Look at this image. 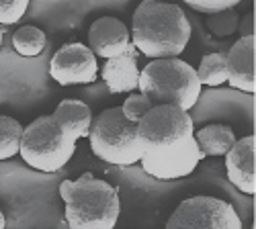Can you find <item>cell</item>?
Here are the masks:
<instances>
[{
  "mask_svg": "<svg viewBox=\"0 0 256 229\" xmlns=\"http://www.w3.org/2000/svg\"><path fill=\"white\" fill-rule=\"evenodd\" d=\"M238 23H240V16H238L236 8H224L218 12H211L205 20V25L211 31V35H216L220 39H226V37L236 33Z\"/></svg>",
  "mask_w": 256,
  "mask_h": 229,
  "instance_id": "obj_19",
  "label": "cell"
},
{
  "mask_svg": "<svg viewBox=\"0 0 256 229\" xmlns=\"http://www.w3.org/2000/svg\"><path fill=\"white\" fill-rule=\"evenodd\" d=\"M195 133L188 111L176 105H154L140 121L136 141L142 154H164L184 145Z\"/></svg>",
  "mask_w": 256,
  "mask_h": 229,
  "instance_id": "obj_6",
  "label": "cell"
},
{
  "mask_svg": "<svg viewBox=\"0 0 256 229\" xmlns=\"http://www.w3.org/2000/svg\"><path fill=\"white\" fill-rule=\"evenodd\" d=\"M166 229H242L236 209L216 197H190L166 221Z\"/></svg>",
  "mask_w": 256,
  "mask_h": 229,
  "instance_id": "obj_7",
  "label": "cell"
},
{
  "mask_svg": "<svg viewBox=\"0 0 256 229\" xmlns=\"http://www.w3.org/2000/svg\"><path fill=\"white\" fill-rule=\"evenodd\" d=\"M109 92H134L138 90L140 68H138V49L104 59V68L100 72Z\"/></svg>",
  "mask_w": 256,
  "mask_h": 229,
  "instance_id": "obj_13",
  "label": "cell"
},
{
  "mask_svg": "<svg viewBox=\"0 0 256 229\" xmlns=\"http://www.w3.org/2000/svg\"><path fill=\"white\" fill-rule=\"evenodd\" d=\"M197 78L201 86L218 88L222 84H228V68H226V53L216 51L201 57V64L197 68Z\"/></svg>",
  "mask_w": 256,
  "mask_h": 229,
  "instance_id": "obj_16",
  "label": "cell"
},
{
  "mask_svg": "<svg viewBox=\"0 0 256 229\" xmlns=\"http://www.w3.org/2000/svg\"><path fill=\"white\" fill-rule=\"evenodd\" d=\"M50 76L60 86L92 84L98 76L96 55L84 43H66L54 53Z\"/></svg>",
  "mask_w": 256,
  "mask_h": 229,
  "instance_id": "obj_8",
  "label": "cell"
},
{
  "mask_svg": "<svg viewBox=\"0 0 256 229\" xmlns=\"http://www.w3.org/2000/svg\"><path fill=\"white\" fill-rule=\"evenodd\" d=\"M238 31L242 37H250L254 35V12H248L240 18V23H238Z\"/></svg>",
  "mask_w": 256,
  "mask_h": 229,
  "instance_id": "obj_23",
  "label": "cell"
},
{
  "mask_svg": "<svg viewBox=\"0 0 256 229\" xmlns=\"http://www.w3.org/2000/svg\"><path fill=\"white\" fill-rule=\"evenodd\" d=\"M60 197L66 205V223L72 229H113L121 213L119 189L90 172L78 180H64Z\"/></svg>",
  "mask_w": 256,
  "mask_h": 229,
  "instance_id": "obj_2",
  "label": "cell"
},
{
  "mask_svg": "<svg viewBox=\"0 0 256 229\" xmlns=\"http://www.w3.org/2000/svg\"><path fill=\"white\" fill-rule=\"evenodd\" d=\"M29 0H0V25H14L25 16Z\"/></svg>",
  "mask_w": 256,
  "mask_h": 229,
  "instance_id": "obj_20",
  "label": "cell"
},
{
  "mask_svg": "<svg viewBox=\"0 0 256 229\" xmlns=\"http://www.w3.org/2000/svg\"><path fill=\"white\" fill-rule=\"evenodd\" d=\"M201 88L197 70L178 57H158L140 70L138 90L152 105H176L190 111L201 96Z\"/></svg>",
  "mask_w": 256,
  "mask_h": 229,
  "instance_id": "obj_3",
  "label": "cell"
},
{
  "mask_svg": "<svg viewBox=\"0 0 256 229\" xmlns=\"http://www.w3.org/2000/svg\"><path fill=\"white\" fill-rule=\"evenodd\" d=\"M130 35L134 47L146 57H178L190 39V23L178 4L142 0Z\"/></svg>",
  "mask_w": 256,
  "mask_h": 229,
  "instance_id": "obj_1",
  "label": "cell"
},
{
  "mask_svg": "<svg viewBox=\"0 0 256 229\" xmlns=\"http://www.w3.org/2000/svg\"><path fill=\"white\" fill-rule=\"evenodd\" d=\"M256 139L254 135L242 137L230 148L226 154V172L230 182L248 197L256 193V176H254V162H256Z\"/></svg>",
  "mask_w": 256,
  "mask_h": 229,
  "instance_id": "obj_11",
  "label": "cell"
},
{
  "mask_svg": "<svg viewBox=\"0 0 256 229\" xmlns=\"http://www.w3.org/2000/svg\"><path fill=\"white\" fill-rule=\"evenodd\" d=\"M138 123L130 121L121 107L102 111L98 117H92L90 123V150L92 154L119 168H132L142 160V150L136 141Z\"/></svg>",
  "mask_w": 256,
  "mask_h": 229,
  "instance_id": "obj_5",
  "label": "cell"
},
{
  "mask_svg": "<svg viewBox=\"0 0 256 229\" xmlns=\"http://www.w3.org/2000/svg\"><path fill=\"white\" fill-rule=\"evenodd\" d=\"M76 152V139L54 119V115L37 117L20 135L18 154L29 168L37 172H58Z\"/></svg>",
  "mask_w": 256,
  "mask_h": 229,
  "instance_id": "obj_4",
  "label": "cell"
},
{
  "mask_svg": "<svg viewBox=\"0 0 256 229\" xmlns=\"http://www.w3.org/2000/svg\"><path fill=\"white\" fill-rule=\"evenodd\" d=\"M203 152L199 150V145L195 137H190L184 145L164 152V154H142L140 166L142 170L158 180H176L184 178L188 174H193L195 168L203 162Z\"/></svg>",
  "mask_w": 256,
  "mask_h": 229,
  "instance_id": "obj_9",
  "label": "cell"
},
{
  "mask_svg": "<svg viewBox=\"0 0 256 229\" xmlns=\"http://www.w3.org/2000/svg\"><path fill=\"white\" fill-rule=\"evenodd\" d=\"M88 47L96 57H102V59H109L136 49L132 43L130 29L115 16H100L90 25Z\"/></svg>",
  "mask_w": 256,
  "mask_h": 229,
  "instance_id": "obj_10",
  "label": "cell"
},
{
  "mask_svg": "<svg viewBox=\"0 0 256 229\" xmlns=\"http://www.w3.org/2000/svg\"><path fill=\"white\" fill-rule=\"evenodd\" d=\"M182 2H186V6H190L197 12L211 14V12H218L224 8H236L242 0H182Z\"/></svg>",
  "mask_w": 256,
  "mask_h": 229,
  "instance_id": "obj_22",
  "label": "cell"
},
{
  "mask_svg": "<svg viewBox=\"0 0 256 229\" xmlns=\"http://www.w3.org/2000/svg\"><path fill=\"white\" fill-rule=\"evenodd\" d=\"M4 227H6V217L2 211H0V229H4Z\"/></svg>",
  "mask_w": 256,
  "mask_h": 229,
  "instance_id": "obj_25",
  "label": "cell"
},
{
  "mask_svg": "<svg viewBox=\"0 0 256 229\" xmlns=\"http://www.w3.org/2000/svg\"><path fill=\"white\" fill-rule=\"evenodd\" d=\"M23 127L12 117L0 115V160H10L18 154Z\"/></svg>",
  "mask_w": 256,
  "mask_h": 229,
  "instance_id": "obj_18",
  "label": "cell"
},
{
  "mask_svg": "<svg viewBox=\"0 0 256 229\" xmlns=\"http://www.w3.org/2000/svg\"><path fill=\"white\" fill-rule=\"evenodd\" d=\"M48 45V37L46 33L41 31L39 27H33V25H25L20 27L14 35H12V47L18 55L23 57H35V55H41L44 53Z\"/></svg>",
  "mask_w": 256,
  "mask_h": 229,
  "instance_id": "obj_17",
  "label": "cell"
},
{
  "mask_svg": "<svg viewBox=\"0 0 256 229\" xmlns=\"http://www.w3.org/2000/svg\"><path fill=\"white\" fill-rule=\"evenodd\" d=\"M4 35H6V25H0V49H2V41H4Z\"/></svg>",
  "mask_w": 256,
  "mask_h": 229,
  "instance_id": "obj_24",
  "label": "cell"
},
{
  "mask_svg": "<svg viewBox=\"0 0 256 229\" xmlns=\"http://www.w3.org/2000/svg\"><path fill=\"white\" fill-rule=\"evenodd\" d=\"M154 105L150 100H148L142 92H134V94H130L127 96V100L123 102V107H121V111H123V115L130 119V121H134V123H138L148 111H150Z\"/></svg>",
  "mask_w": 256,
  "mask_h": 229,
  "instance_id": "obj_21",
  "label": "cell"
},
{
  "mask_svg": "<svg viewBox=\"0 0 256 229\" xmlns=\"http://www.w3.org/2000/svg\"><path fill=\"white\" fill-rule=\"evenodd\" d=\"M228 68V84L242 92L254 94L256 78H254V35L240 37L232 49L226 53Z\"/></svg>",
  "mask_w": 256,
  "mask_h": 229,
  "instance_id": "obj_12",
  "label": "cell"
},
{
  "mask_svg": "<svg viewBox=\"0 0 256 229\" xmlns=\"http://www.w3.org/2000/svg\"><path fill=\"white\" fill-rule=\"evenodd\" d=\"M193 137L205 158L207 156L222 158L230 152L232 145L236 143V133H234L232 127H228V125H207L201 131H195Z\"/></svg>",
  "mask_w": 256,
  "mask_h": 229,
  "instance_id": "obj_15",
  "label": "cell"
},
{
  "mask_svg": "<svg viewBox=\"0 0 256 229\" xmlns=\"http://www.w3.org/2000/svg\"><path fill=\"white\" fill-rule=\"evenodd\" d=\"M54 119L78 141L80 137H88L90 123H92V111L86 102L76 100V98H66L56 107Z\"/></svg>",
  "mask_w": 256,
  "mask_h": 229,
  "instance_id": "obj_14",
  "label": "cell"
}]
</instances>
